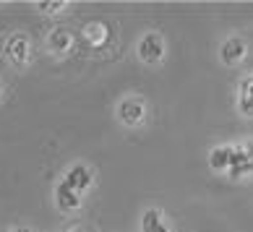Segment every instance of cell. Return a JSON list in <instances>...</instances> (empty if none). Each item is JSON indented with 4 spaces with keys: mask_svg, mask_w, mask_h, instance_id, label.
Returning <instances> with one entry per match:
<instances>
[{
    "mask_svg": "<svg viewBox=\"0 0 253 232\" xmlns=\"http://www.w3.org/2000/svg\"><path fill=\"white\" fill-rule=\"evenodd\" d=\"M138 58H141L144 63H159L165 58V42L162 37L149 32L141 37V42H138Z\"/></svg>",
    "mask_w": 253,
    "mask_h": 232,
    "instance_id": "1",
    "label": "cell"
},
{
    "mask_svg": "<svg viewBox=\"0 0 253 232\" xmlns=\"http://www.w3.org/2000/svg\"><path fill=\"white\" fill-rule=\"evenodd\" d=\"M118 115H120V120H123L126 125H136V123H141V117L146 115V107H144V102L138 97H128V99L120 102Z\"/></svg>",
    "mask_w": 253,
    "mask_h": 232,
    "instance_id": "2",
    "label": "cell"
},
{
    "mask_svg": "<svg viewBox=\"0 0 253 232\" xmlns=\"http://www.w3.org/2000/svg\"><path fill=\"white\" fill-rule=\"evenodd\" d=\"M65 183H68L76 193H84V191L91 188L94 175H91V170H89L86 164H73L71 170H68V175H65Z\"/></svg>",
    "mask_w": 253,
    "mask_h": 232,
    "instance_id": "3",
    "label": "cell"
},
{
    "mask_svg": "<svg viewBox=\"0 0 253 232\" xmlns=\"http://www.w3.org/2000/svg\"><path fill=\"white\" fill-rule=\"evenodd\" d=\"M55 203H58L60 211H73L81 206V193H76L65 180H60L58 188H55Z\"/></svg>",
    "mask_w": 253,
    "mask_h": 232,
    "instance_id": "4",
    "label": "cell"
},
{
    "mask_svg": "<svg viewBox=\"0 0 253 232\" xmlns=\"http://www.w3.org/2000/svg\"><path fill=\"white\" fill-rule=\"evenodd\" d=\"M29 39H26L24 34H13L11 39L5 42V52H8V58H11L16 66H24L26 60H29Z\"/></svg>",
    "mask_w": 253,
    "mask_h": 232,
    "instance_id": "5",
    "label": "cell"
},
{
    "mask_svg": "<svg viewBox=\"0 0 253 232\" xmlns=\"http://www.w3.org/2000/svg\"><path fill=\"white\" fill-rule=\"evenodd\" d=\"M219 58H222L224 66H235V63H240L243 58H246V42H243L240 37H230V39L219 47Z\"/></svg>",
    "mask_w": 253,
    "mask_h": 232,
    "instance_id": "6",
    "label": "cell"
},
{
    "mask_svg": "<svg viewBox=\"0 0 253 232\" xmlns=\"http://www.w3.org/2000/svg\"><path fill=\"white\" fill-rule=\"evenodd\" d=\"M232 178H243V175H248V172H253L251 170V162H248V154H246V149L243 146H235L232 149V156H230V170H227Z\"/></svg>",
    "mask_w": 253,
    "mask_h": 232,
    "instance_id": "7",
    "label": "cell"
},
{
    "mask_svg": "<svg viewBox=\"0 0 253 232\" xmlns=\"http://www.w3.org/2000/svg\"><path fill=\"white\" fill-rule=\"evenodd\" d=\"M238 107H240V113H243V115L253 117V76L240 83V91H238Z\"/></svg>",
    "mask_w": 253,
    "mask_h": 232,
    "instance_id": "8",
    "label": "cell"
},
{
    "mask_svg": "<svg viewBox=\"0 0 253 232\" xmlns=\"http://www.w3.org/2000/svg\"><path fill=\"white\" fill-rule=\"evenodd\" d=\"M230 156H232V146H217L209 154V167L214 172H224L230 170Z\"/></svg>",
    "mask_w": 253,
    "mask_h": 232,
    "instance_id": "9",
    "label": "cell"
},
{
    "mask_svg": "<svg viewBox=\"0 0 253 232\" xmlns=\"http://www.w3.org/2000/svg\"><path fill=\"white\" fill-rule=\"evenodd\" d=\"M47 44H50V50L52 52H68L71 50V44H73V37L68 34V29H52L50 37H47Z\"/></svg>",
    "mask_w": 253,
    "mask_h": 232,
    "instance_id": "10",
    "label": "cell"
},
{
    "mask_svg": "<svg viewBox=\"0 0 253 232\" xmlns=\"http://www.w3.org/2000/svg\"><path fill=\"white\" fill-rule=\"evenodd\" d=\"M141 230L144 232H170V227L162 222V214H159L157 209H149L144 219H141Z\"/></svg>",
    "mask_w": 253,
    "mask_h": 232,
    "instance_id": "11",
    "label": "cell"
},
{
    "mask_svg": "<svg viewBox=\"0 0 253 232\" xmlns=\"http://www.w3.org/2000/svg\"><path fill=\"white\" fill-rule=\"evenodd\" d=\"M63 5H65L63 0H55V3H40V11L42 13H55V11H60Z\"/></svg>",
    "mask_w": 253,
    "mask_h": 232,
    "instance_id": "12",
    "label": "cell"
},
{
    "mask_svg": "<svg viewBox=\"0 0 253 232\" xmlns=\"http://www.w3.org/2000/svg\"><path fill=\"white\" fill-rule=\"evenodd\" d=\"M243 149L248 154V162H251V170H253V144H243Z\"/></svg>",
    "mask_w": 253,
    "mask_h": 232,
    "instance_id": "13",
    "label": "cell"
}]
</instances>
